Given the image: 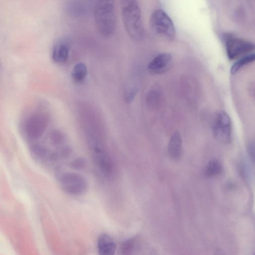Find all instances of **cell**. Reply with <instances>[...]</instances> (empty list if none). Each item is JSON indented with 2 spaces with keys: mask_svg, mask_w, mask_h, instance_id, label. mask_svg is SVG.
Returning a JSON list of instances; mask_svg holds the SVG:
<instances>
[{
  "mask_svg": "<svg viewBox=\"0 0 255 255\" xmlns=\"http://www.w3.org/2000/svg\"><path fill=\"white\" fill-rule=\"evenodd\" d=\"M86 165V161L83 157H78L75 159L70 164L71 167L76 170L82 169Z\"/></svg>",
  "mask_w": 255,
  "mask_h": 255,
  "instance_id": "18",
  "label": "cell"
},
{
  "mask_svg": "<svg viewBox=\"0 0 255 255\" xmlns=\"http://www.w3.org/2000/svg\"><path fill=\"white\" fill-rule=\"evenodd\" d=\"M120 1L122 17L127 33L133 40H141L144 35V27L137 0Z\"/></svg>",
  "mask_w": 255,
  "mask_h": 255,
  "instance_id": "1",
  "label": "cell"
},
{
  "mask_svg": "<svg viewBox=\"0 0 255 255\" xmlns=\"http://www.w3.org/2000/svg\"><path fill=\"white\" fill-rule=\"evenodd\" d=\"M135 241L134 239H129L125 241L121 245V252L123 255L132 254L135 249Z\"/></svg>",
  "mask_w": 255,
  "mask_h": 255,
  "instance_id": "16",
  "label": "cell"
},
{
  "mask_svg": "<svg viewBox=\"0 0 255 255\" xmlns=\"http://www.w3.org/2000/svg\"><path fill=\"white\" fill-rule=\"evenodd\" d=\"M255 59L254 53H249L242 56L232 65L231 68V73L232 74L236 73L243 67L254 61Z\"/></svg>",
  "mask_w": 255,
  "mask_h": 255,
  "instance_id": "14",
  "label": "cell"
},
{
  "mask_svg": "<svg viewBox=\"0 0 255 255\" xmlns=\"http://www.w3.org/2000/svg\"><path fill=\"white\" fill-rule=\"evenodd\" d=\"M32 151L37 156L43 157L47 154V151L44 147L38 145L33 144L31 147Z\"/></svg>",
  "mask_w": 255,
  "mask_h": 255,
  "instance_id": "19",
  "label": "cell"
},
{
  "mask_svg": "<svg viewBox=\"0 0 255 255\" xmlns=\"http://www.w3.org/2000/svg\"><path fill=\"white\" fill-rule=\"evenodd\" d=\"M72 79L76 82L83 81L87 74V68L86 65L82 62L76 64L72 71Z\"/></svg>",
  "mask_w": 255,
  "mask_h": 255,
  "instance_id": "15",
  "label": "cell"
},
{
  "mask_svg": "<svg viewBox=\"0 0 255 255\" xmlns=\"http://www.w3.org/2000/svg\"><path fill=\"white\" fill-rule=\"evenodd\" d=\"M90 146L93 159L100 171L107 177L111 176L113 169L112 162L102 144L92 141Z\"/></svg>",
  "mask_w": 255,
  "mask_h": 255,
  "instance_id": "8",
  "label": "cell"
},
{
  "mask_svg": "<svg viewBox=\"0 0 255 255\" xmlns=\"http://www.w3.org/2000/svg\"><path fill=\"white\" fill-rule=\"evenodd\" d=\"M158 94L155 91H151L148 94L147 102L151 106H155L158 103Z\"/></svg>",
  "mask_w": 255,
  "mask_h": 255,
  "instance_id": "20",
  "label": "cell"
},
{
  "mask_svg": "<svg viewBox=\"0 0 255 255\" xmlns=\"http://www.w3.org/2000/svg\"><path fill=\"white\" fill-rule=\"evenodd\" d=\"M48 124V118L45 113L33 112L23 121L22 130L28 138L35 139L43 134L46 130Z\"/></svg>",
  "mask_w": 255,
  "mask_h": 255,
  "instance_id": "4",
  "label": "cell"
},
{
  "mask_svg": "<svg viewBox=\"0 0 255 255\" xmlns=\"http://www.w3.org/2000/svg\"><path fill=\"white\" fill-rule=\"evenodd\" d=\"M69 53V45L67 40L61 39L59 40L54 45L52 57L53 60L57 63L65 62Z\"/></svg>",
  "mask_w": 255,
  "mask_h": 255,
  "instance_id": "11",
  "label": "cell"
},
{
  "mask_svg": "<svg viewBox=\"0 0 255 255\" xmlns=\"http://www.w3.org/2000/svg\"><path fill=\"white\" fill-rule=\"evenodd\" d=\"M214 137L223 143H229L232 139V124L228 115L224 111L215 115L213 123Z\"/></svg>",
  "mask_w": 255,
  "mask_h": 255,
  "instance_id": "6",
  "label": "cell"
},
{
  "mask_svg": "<svg viewBox=\"0 0 255 255\" xmlns=\"http://www.w3.org/2000/svg\"><path fill=\"white\" fill-rule=\"evenodd\" d=\"M63 190L67 194L78 196L83 194L88 187V182L82 175L75 172H65L60 178Z\"/></svg>",
  "mask_w": 255,
  "mask_h": 255,
  "instance_id": "5",
  "label": "cell"
},
{
  "mask_svg": "<svg viewBox=\"0 0 255 255\" xmlns=\"http://www.w3.org/2000/svg\"><path fill=\"white\" fill-rule=\"evenodd\" d=\"M94 4V19L98 32L109 37L115 32L116 17L115 0H91Z\"/></svg>",
  "mask_w": 255,
  "mask_h": 255,
  "instance_id": "2",
  "label": "cell"
},
{
  "mask_svg": "<svg viewBox=\"0 0 255 255\" xmlns=\"http://www.w3.org/2000/svg\"><path fill=\"white\" fill-rule=\"evenodd\" d=\"M247 151L250 158L254 161L255 144L254 142H250L247 146Z\"/></svg>",
  "mask_w": 255,
  "mask_h": 255,
  "instance_id": "21",
  "label": "cell"
},
{
  "mask_svg": "<svg viewBox=\"0 0 255 255\" xmlns=\"http://www.w3.org/2000/svg\"><path fill=\"white\" fill-rule=\"evenodd\" d=\"M225 47L227 56L230 60L249 54L255 49L254 44L251 42L231 35L225 37Z\"/></svg>",
  "mask_w": 255,
  "mask_h": 255,
  "instance_id": "7",
  "label": "cell"
},
{
  "mask_svg": "<svg viewBox=\"0 0 255 255\" xmlns=\"http://www.w3.org/2000/svg\"><path fill=\"white\" fill-rule=\"evenodd\" d=\"M223 170L221 162L217 159H211L205 168V174L209 177H213L220 175Z\"/></svg>",
  "mask_w": 255,
  "mask_h": 255,
  "instance_id": "13",
  "label": "cell"
},
{
  "mask_svg": "<svg viewBox=\"0 0 255 255\" xmlns=\"http://www.w3.org/2000/svg\"><path fill=\"white\" fill-rule=\"evenodd\" d=\"M152 30L156 34L168 40H173L176 35L173 23L162 9L155 10L152 13L149 20Z\"/></svg>",
  "mask_w": 255,
  "mask_h": 255,
  "instance_id": "3",
  "label": "cell"
},
{
  "mask_svg": "<svg viewBox=\"0 0 255 255\" xmlns=\"http://www.w3.org/2000/svg\"><path fill=\"white\" fill-rule=\"evenodd\" d=\"M97 247L99 254L113 255L116 250V245L113 238L108 234L103 233L98 237Z\"/></svg>",
  "mask_w": 255,
  "mask_h": 255,
  "instance_id": "10",
  "label": "cell"
},
{
  "mask_svg": "<svg viewBox=\"0 0 255 255\" xmlns=\"http://www.w3.org/2000/svg\"><path fill=\"white\" fill-rule=\"evenodd\" d=\"M172 62V57L170 53H162L157 55L150 62L148 69L152 74H162L171 68Z\"/></svg>",
  "mask_w": 255,
  "mask_h": 255,
  "instance_id": "9",
  "label": "cell"
},
{
  "mask_svg": "<svg viewBox=\"0 0 255 255\" xmlns=\"http://www.w3.org/2000/svg\"><path fill=\"white\" fill-rule=\"evenodd\" d=\"M182 137L180 133L175 131L171 136L168 145L169 156L174 160L180 158L182 154Z\"/></svg>",
  "mask_w": 255,
  "mask_h": 255,
  "instance_id": "12",
  "label": "cell"
},
{
  "mask_svg": "<svg viewBox=\"0 0 255 255\" xmlns=\"http://www.w3.org/2000/svg\"><path fill=\"white\" fill-rule=\"evenodd\" d=\"M50 138L52 142L55 145L60 144L65 140L64 135L58 130H54L51 132Z\"/></svg>",
  "mask_w": 255,
  "mask_h": 255,
  "instance_id": "17",
  "label": "cell"
}]
</instances>
